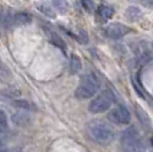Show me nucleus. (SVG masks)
I'll use <instances>...</instances> for the list:
<instances>
[{
  "instance_id": "8",
  "label": "nucleus",
  "mask_w": 153,
  "mask_h": 152,
  "mask_svg": "<svg viewBox=\"0 0 153 152\" xmlns=\"http://www.w3.org/2000/svg\"><path fill=\"white\" fill-rule=\"evenodd\" d=\"M0 25H3L4 28H11L15 25V13L8 10H3L0 12Z\"/></svg>"
},
{
  "instance_id": "20",
  "label": "nucleus",
  "mask_w": 153,
  "mask_h": 152,
  "mask_svg": "<svg viewBox=\"0 0 153 152\" xmlns=\"http://www.w3.org/2000/svg\"><path fill=\"white\" fill-rule=\"evenodd\" d=\"M76 39H77L79 43H81V44H88V42H89V39H88V35L85 31H80L77 34V36H75Z\"/></svg>"
},
{
  "instance_id": "14",
  "label": "nucleus",
  "mask_w": 153,
  "mask_h": 152,
  "mask_svg": "<svg viewBox=\"0 0 153 152\" xmlns=\"http://www.w3.org/2000/svg\"><path fill=\"white\" fill-rule=\"evenodd\" d=\"M134 110H136L137 118H139V120H140L141 124H143L144 127H149V125H151V119H149L148 113H146L140 106H136V107H134Z\"/></svg>"
},
{
  "instance_id": "25",
  "label": "nucleus",
  "mask_w": 153,
  "mask_h": 152,
  "mask_svg": "<svg viewBox=\"0 0 153 152\" xmlns=\"http://www.w3.org/2000/svg\"><path fill=\"white\" fill-rule=\"evenodd\" d=\"M15 152H22V151H15Z\"/></svg>"
},
{
  "instance_id": "13",
  "label": "nucleus",
  "mask_w": 153,
  "mask_h": 152,
  "mask_svg": "<svg viewBox=\"0 0 153 152\" xmlns=\"http://www.w3.org/2000/svg\"><path fill=\"white\" fill-rule=\"evenodd\" d=\"M81 69V60L80 57L77 56V55H72L71 56V61H69V72L72 75L77 74V72H80Z\"/></svg>"
},
{
  "instance_id": "17",
  "label": "nucleus",
  "mask_w": 153,
  "mask_h": 152,
  "mask_svg": "<svg viewBox=\"0 0 153 152\" xmlns=\"http://www.w3.org/2000/svg\"><path fill=\"white\" fill-rule=\"evenodd\" d=\"M37 10H39L42 13H44L45 16L52 17V19L56 16L55 11L52 10V7H51V4H47V3H37Z\"/></svg>"
},
{
  "instance_id": "5",
  "label": "nucleus",
  "mask_w": 153,
  "mask_h": 152,
  "mask_svg": "<svg viewBox=\"0 0 153 152\" xmlns=\"http://www.w3.org/2000/svg\"><path fill=\"white\" fill-rule=\"evenodd\" d=\"M108 119L113 123V124H120V125H126L131 123V112L128 108L124 106H117L108 113Z\"/></svg>"
},
{
  "instance_id": "19",
  "label": "nucleus",
  "mask_w": 153,
  "mask_h": 152,
  "mask_svg": "<svg viewBox=\"0 0 153 152\" xmlns=\"http://www.w3.org/2000/svg\"><path fill=\"white\" fill-rule=\"evenodd\" d=\"M81 5L87 12H93V8H95L93 0H81Z\"/></svg>"
},
{
  "instance_id": "22",
  "label": "nucleus",
  "mask_w": 153,
  "mask_h": 152,
  "mask_svg": "<svg viewBox=\"0 0 153 152\" xmlns=\"http://www.w3.org/2000/svg\"><path fill=\"white\" fill-rule=\"evenodd\" d=\"M0 75L1 76H10V69L5 67V64L0 60Z\"/></svg>"
},
{
  "instance_id": "3",
  "label": "nucleus",
  "mask_w": 153,
  "mask_h": 152,
  "mask_svg": "<svg viewBox=\"0 0 153 152\" xmlns=\"http://www.w3.org/2000/svg\"><path fill=\"white\" fill-rule=\"evenodd\" d=\"M120 143H121L123 148L126 152H140L143 143H141L140 133L136 127L131 125V127L125 128L123 131L121 136H120Z\"/></svg>"
},
{
  "instance_id": "4",
  "label": "nucleus",
  "mask_w": 153,
  "mask_h": 152,
  "mask_svg": "<svg viewBox=\"0 0 153 152\" xmlns=\"http://www.w3.org/2000/svg\"><path fill=\"white\" fill-rule=\"evenodd\" d=\"M114 103V95L109 89L100 92L97 96L93 98V100L89 103V111L92 113H102L105 111H108L112 107V104Z\"/></svg>"
},
{
  "instance_id": "15",
  "label": "nucleus",
  "mask_w": 153,
  "mask_h": 152,
  "mask_svg": "<svg viewBox=\"0 0 153 152\" xmlns=\"http://www.w3.org/2000/svg\"><path fill=\"white\" fill-rule=\"evenodd\" d=\"M31 22H32V17H31V15H28V13H25V12L15 13V24H17V25H27Z\"/></svg>"
},
{
  "instance_id": "12",
  "label": "nucleus",
  "mask_w": 153,
  "mask_h": 152,
  "mask_svg": "<svg viewBox=\"0 0 153 152\" xmlns=\"http://www.w3.org/2000/svg\"><path fill=\"white\" fill-rule=\"evenodd\" d=\"M12 106L19 108V110H24V111H36V107L32 103H29L28 100H24V99H16V100H13Z\"/></svg>"
},
{
  "instance_id": "1",
  "label": "nucleus",
  "mask_w": 153,
  "mask_h": 152,
  "mask_svg": "<svg viewBox=\"0 0 153 152\" xmlns=\"http://www.w3.org/2000/svg\"><path fill=\"white\" fill-rule=\"evenodd\" d=\"M88 133H89L91 139L100 145L111 144L114 139L113 128L101 120L91 121L89 124H88Z\"/></svg>"
},
{
  "instance_id": "16",
  "label": "nucleus",
  "mask_w": 153,
  "mask_h": 152,
  "mask_svg": "<svg viewBox=\"0 0 153 152\" xmlns=\"http://www.w3.org/2000/svg\"><path fill=\"white\" fill-rule=\"evenodd\" d=\"M141 16V11L137 7H128L125 10V17L129 22H136L137 19Z\"/></svg>"
},
{
  "instance_id": "10",
  "label": "nucleus",
  "mask_w": 153,
  "mask_h": 152,
  "mask_svg": "<svg viewBox=\"0 0 153 152\" xmlns=\"http://www.w3.org/2000/svg\"><path fill=\"white\" fill-rule=\"evenodd\" d=\"M48 39H49V42H51L55 47H57L59 49H61L63 52L67 51V44H65L64 39L60 36V35H57L56 32H49V34H48Z\"/></svg>"
},
{
  "instance_id": "2",
  "label": "nucleus",
  "mask_w": 153,
  "mask_h": 152,
  "mask_svg": "<svg viewBox=\"0 0 153 152\" xmlns=\"http://www.w3.org/2000/svg\"><path fill=\"white\" fill-rule=\"evenodd\" d=\"M100 89V80L95 74H85L81 77L77 88H76V96L81 100L84 99H91L99 92Z\"/></svg>"
},
{
  "instance_id": "18",
  "label": "nucleus",
  "mask_w": 153,
  "mask_h": 152,
  "mask_svg": "<svg viewBox=\"0 0 153 152\" xmlns=\"http://www.w3.org/2000/svg\"><path fill=\"white\" fill-rule=\"evenodd\" d=\"M52 5L61 13H65L68 11V1L67 0H52Z\"/></svg>"
},
{
  "instance_id": "6",
  "label": "nucleus",
  "mask_w": 153,
  "mask_h": 152,
  "mask_svg": "<svg viewBox=\"0 0 153 152\" xmlns=\"http://www.w3.org/2000/svg\"><path fill=\"white\" fill-rule=\"evenodd\" d=\"M105 32H107V36H109L111 39H121L124 35L131 32V28L121 23H112L107 27Z\"/></svg>"
},
{
  "instance_id": "21",
  "label": "nucleus",
  "mask_w": 153,
  "mask_h": 152,
  "mask_svg": "<svg viewBox=\"0 0 153 152\" xmlns=\"http://www.w3.org/2000/svg\"><path fill=\"white\" fill-rule=\"evenodd\" d=\"M7 115H5V112L3 110H0V128H3V130H7Z\"/></svg>"
},
{
  "instance_id": "7",
  "label": "nucleus",
  "mask_w": 153,
  "mask_h": 152,
  "mask_svg": "<svg viewBox=\"0 0 153 152\" xmlns=\"http://www.w3.org/2000/svg\"><path fill=\"white\" fill-rule=\"evenodd\" d=\"M11 119H12L13 124L17 125V127H28L32 123V120H33L31 111H24V110H20L17 112H15Z\"/></svg>"
},
{
  "instance_id": "24",
  "label": "nucleus",
  "mask_w": 153,
  "mask_h": 152,
  "mask_svg": "<svg viewBox=\"0 0 153 152\" xmlns=\"http://www.w3.org/2000/svg\"><path fill=\"white\" fill-rule=\"evenodd\" d=\"M151 142H152V145H153V137H152V140H151Z\"/></svg>"
},
{
  "instance_id": "23",
  "label": "nucleus",
  "mask_w": 153,
  "mask_h": 152,
  "mask_svg": "<svg viewBox=\"0 0 153 152\" xmlns=\"http://www.w3.org/2000/svg\"><path fill=\"white\" fill-rule=\"evenodd\" d=\"M146 1H148L149 4H153V0H146Z\"/></svg>"
},
{
  "instance_id": "9",
  "label": "nucleus",
  "mask_w": 153,
  "mask_h": 152,
  "mask_svg": "<svg viewBox=\"0 0 153 152\" xmlns=\"http://www.w3.org/2000/svg\"><path fill=\"white\" fill-rule=\"evenodd\" d=\"M114 13V10L109 5H100L97 8V11H96V15L101 22H107V20H109L112 16H113Z\"/></svg>"
},
{
  "instance_id": "26",
  "label": "nucleus",
  "mask_w": 153,
  "mask_h": 152,
  "mask_svg": "<svg viewBox=\"0 0 153 152\" xmlns=\"http://www.w3.org/2000/svg\"><path fill=\"white\" fill-rule=\"evenodd\" d=\"M140 152H141V151H140Z\"/></svg>"
},
{
  "instance_id": "11",
  "label": "nucleus",
  "mask_w": 153,
  "mask_h": 152,
  "mask_svg": "<svg viewBox=\"0 0 153 152\" xmlns=\"http://www.w3.org/2000/svg\"><path fill=\"white\" fill-rule=\"evenodd\" d=\"M20 96V91H17V89L15 88H5L3 89V91H0V98L4 99V100H16V99H19Z\"/></svg>"
}]
</instances>
